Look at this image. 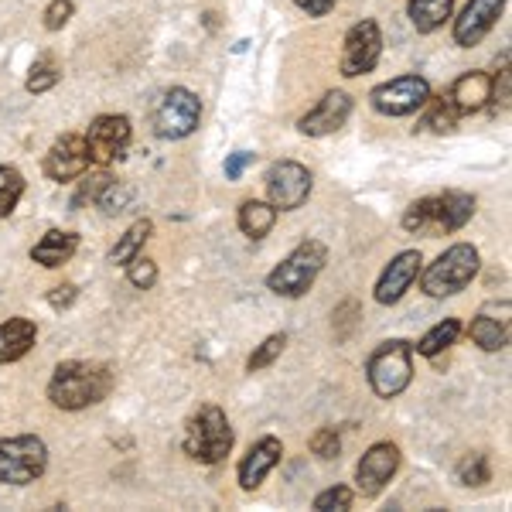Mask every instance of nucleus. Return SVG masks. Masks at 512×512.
<instances>
[{
    "label": "nucleus",
    "mask_w": 512,
    "mask_h": 512,
    "mask_svg": "<svg viewBox=\"0 0 512 512\" xmlns=\"http://www.w3.org/2000/svg\"><path fill=\"white\" fill-rule=\"evenodd\" d=\"M202 120V99L185 86H171L154 110V134L161 140H185L198 130Z\"/></svg>",
    "instance_id": "6e6552de"
},
{
    "label": "nucleus",
    "mask_w": 512,
    "mask_h": 512,
    "mask_svg": "<svg viewBox=\"0 0 512 512\" xmlns=\"http://www.w3.org/2000/svg\"><path fill=\"white\" fill-rule=\"evenodd\" d=\"M62 82V65L59 59H55L52 52H45V55H38L35 62H31V69H28V79H24V89L28 93H48V89H55Z\"/></svg>",
    "instance_id": "bb28decb"
},
{
    "label": "nucleus",
    "mask_w": 512,
    "mask_h": 512,
    "mask_svg": "<svg viewBox=\"0 0 512 512\" xmlns=\"http://www.w3.org/2000/svg\"><path fill=\"white\" fill-rule=\"evenodd\" d=\"M489 478H492L489 454H482V451L468 454V458L458 465V482H461V485H485Z\"/></svg>",
    "instance_id": "2f4dec72"
},
{
    "label": "nucleus",
    "mask_w": 512,
    "mask_h": 512,
    "mask_svg": "<svg viewBox=\"0 0 512 512\" xmlns=\"http://www.w3.org/2000/svg\"><path fill=\"white\" fill-rule=\"evenodd\" d=\"M280 458H284V444H280V437H274V434L260 437V441L246 451V458L239 461V468H236L239 489H243V492L260 489L263 478H267L280 465Z\"/></svg>",
    "instance_id": "a211bd4d"
},
{
    "label": "nucleus",
    "mask_w": 512,
    "mask_h": 512,
    "mask_svg": "<svg viewBox=\"0 0 512 512\" xmlns=\"http://www.w3.org/2000/svg\"><path fill=\"white\" fill-rule=\"evenodd\" d=\"M127 280L137 287V291H151V287L158 284V263H154L151 256L137 253L134 260L127 263Z\"/></svg>",
    "instance_id": "473e14b6"
},
{
    "label": "nucleus",
    "mask_w": 512,
    "mask_h": 512,
    "mask_svg": "<svg viewBox=\"0 0 512 512\" xmlns=\"http://www.w3.org/2000/svg\"><path fill=\"white\" fill-rule=\"evenodd\" d=\"M427 99H431V82L424 76H396L369 93L373 110L383 117H410V113L424 110Z\"/></svg>",
    "instance_id": "9b49d317"
},
{
    "label": "nucleus",
    "mask_w": 512,
    "mask_h": 512,
    "mask_svg": "<svg viewBox=\"0 0 512 512\" xmlns=\"http://www.w3.org/2000/svg\"><path fill=\"white\" fill-rule=\"evenodd\" d=\"M72 14H76V4L72 0H52V4L45 7V14H41V24H45V31H62L65 24L72 21Z\"/></svg>",
    "instance_id": "c9c22d12"
},
{
    "label": "nucleus",
    "mask_w": 512,
    "mask_h": 512,
    "mask_svg": "<svg viewBox=\"0 0 512 512\" xmlns=\"http://www.w3.org/2000/svg\"><path fill=\"white\" fill-rule=\"evenodd\" d=\"M253 158H256V154H250V151L229 154V158H226V178H229V181H239V175H243V171L253 164Z\"/></svg>",
    "instance_id": "58836bf2"
},
{
    "label": "nucleus",
    "mask_w": 512,
    "mask_h": 512,
    "mask_svg": "<svg viewBox=\"0 0 512 512\" xmlns=\"http://www.w3.org/2000/svg\"><path fill=\"white\" fill-rule=\"evenodd\" d=\"M379 55H383V31L373 18H362L349 28V35L342 41V59H338V72L345 79L366 76L376 69Z\"/></svg>",
    "instance_id": "1a4fd4ad"
},
{
    "label": "nucleus",
    "mask_w": 512,
    "mask_h": 512,
    "mask_svg": "<svg viewBox=\"0 0 512 512\" xmlns=\"http://www.w3.org/2000/svg\"><path fill=\"white\" fill-rule=\"evenodd\" d=\"M287 349V335L277 332V335H267L260 345L253 349V355L246 359V373H260V369L274 366V362L280 359V352Z\"/></svg>",
    "instance_id": "c756f323"
},
{
    "label": "nucleus",
    "mask_w": 512,
    "mask_h": 512,
    "mask_svg": "<svg viewBox=\"0 0 512 512\" xmlns=\"http://www.w3.org/2000/svg\"><path fill=\"white\" fill-rule=\"evenodd\" d=\"M233 444H236V431L229 424L226 410L216 407V403H205V407H198V414L188 417L181 448L198 465H219V461H226Z\"/></svg>",
    "instance_id": "7ed1b4c3"
},
{
    "label": "nucleus",
    "mask_w": 512,
    "mask_h": 512,
    "mask_svg": "<svg viewBox=\"0 0 512 512\" xmlns=\"http://www.w3.org/2000/svg\"><path fill=\"white\" fill-rule=\"evenodd\" d=\"M427 117H424V127L427 130H434V134H451L454 127H458V120H461V113H458V106L451 103V96L444 93V96H434L427 99Z\"/></svg>",
    "instance_id": "cd10ccee"
},
{
    "label": "nucleus",
    "mask_w": 512,
    "mask_h": 512,
    "mask_svg": "<svg viewBox=\"0 0 512 512\" xmlns=\"http://www.w3.org/2000/svg\"><path fill=\"white\" fill-rule=\"evenodd\" d=\"M448 96H451V103L458 106L461 117L485 110V106L492 103V76H489V72H478V69L465 72V76H458L451 82Z\"/></svg>",
    "instance_id": "6ab92c4d"
},
{
    "label": "nucleus",
    "mask_w": 512,
    "mask_h": 512,
    "mask_svg": "<svg viewBox=\"0 0 512 512\" xmlns=\"http://www.w3.org/2000/svg\"><path fill=\"white\" fill-rule=\"evenodd\" d=\"M297 7H301L308 18H325L328 11H335L338 0H294Z\"/></svg>",
    "instance_id": "ea45409f"
},
{
    "label": "nucleus",
    "mask_w": 512,
    "mask_h": 512,
    "mask_svg": "<svg viewBox=\"0 0 512 512\" xmlns=\"http://www.w3.org/2000/svg\"><path fill=\"white\" fill-rule=\"evenodd\" d=\"M86 151H89V161L106 168L113 161H123L127 158V147H130V137H134V127H130L127 117H117V113H103L89 123L86 134Z\"/></svg>",
    "instance_id": "f8f14e48"
},
{
    "label": "nucleus",
    "mask_w": 512,
    "mask_h": 512,
    "mask_svg": "<svg viewBox=\"0 0 512 512\" xmlns=\"http://www.w3.org/2000/svg\"><path fill=\"white\" fill-rule=\"evenodd\" d=\"M48 448L35 434L0 437V485H31L45 475Z\"/></svg>",
    "instance_id": "0eeeda50"
},
{
    "label": "nucleus",
    "mask_w": 512,
    "mask_h": 512,
    "mask_svg": "<svg viewBox=\"0 0 512 512\" xmlns=\"http://www.w3.org/2000/svg\"><path fill=\"white\" fill-rule=\"evenodd\" d=\"M24 188H28V181H24L21 171L11 168V164H0V219L14 216Z\"/></svg>",
    "instance_id": "c85d7f7f"
},
{
    "label": "nucleus",
    "mask_w": 512,
    "mask_h": 512,
    "mask_svg": "<svg viewBox=\"0 0 512 512\" xmlns=\"http://www.w3.org/2000/svg\"><path fill=\"white\" fill-rule=\"evenodd\" d=\"M396 468H400V448L393 441H376L355 465V489L362 499H376L393 482Z\"/></svg>",
    "instance_id": "ddd939ff"
},
{
    "label": "nucleus",
    "mask_w": 512,
    "mask_h": 512,
    "mask_svg": "<svg viewBox=\"0 0 512 512\" xmlns=\"http://www.w3.org/2000/svg\"><path fill=\"white\" fill-rule=\"evenodd\" d=\"M117 386V373L106 362H89V359H69L55 366L52 379H48V400L52 407L79 414L96 403H103Z\"/></svg>",
    "instance_id": "f257e3e1"
},
{
    "label": "nucleus",
    "mask_w": 512,
    "mask_h": 512,
    "mask_svg": "<svg viewBox=\"0 0 512 512\" xmlns=\"http://www.w3.org/2000/svg\"><path fill=\"white\" fill-rule=\"evenodd\" d=\"M458 335H461V321L458 318H444V321H437V325L424 338H420V342L414 345V352L424 355V359H437L444 349H451V345L458 342Z\"/></svg>",
    "instance_id": "a878e982"
},
{
    "label": "nucleus",
    "mask_w": 512,
    "mask_h": 512,
    "mask_svg": "<svg viewBox=\"0 0 512 512\" xmlns=\"http://www.w3.org/2000/svg\"><path fill=\"white\" fill-rule=\"evenodd\" d=\"M420 263H424L420 250H403L400 256H393L390 267H386L383 274H379V280H376V291H373L376 304H400L403 294L417 284Z\"/></svg>",
    "instance_id": "dca6fc26"
},
{
    "label": "nucleus",
    "mask_w": 512,
    "mask_h": 512,
    "mask_svg": "<svg viewBox=\"0 0 512 512\" xmlns=\"http://www.w3.org/2000/svg\"><path fill=\"white\" fill-rule=\"evenodd\" d=\"M38 342V325L31 318H7L0 325V366L24 359Z\"/></svg>",
    "instance_id": "aec40b11"
},
{
    "label": "nucleus",
    "mask_w": 512,
    "mask_h": 512,
    "mask_svg": "<svg viewBox=\"0 0 512 512\" xmlns=\"http://www.w3.org/2000/svg\"><path fill=\"white\" fill-rule=\"evenodd\" d=\"M79 250V233H65V229H48L45 236L31 246V260L41 263L45 270H55L69 263Z\"/></svg>",
    "instance_id": "412c9836"
},
{
    "label": "nucleus",
    "mask_w": 512,
    "mask_h": 512,
    "mask_svg": "<svg viewBox=\"0 0 512 512\" xmlns=\"http://www.w3.org/2000/svg\"><path fill=\"white\" fill-rule=\"evenodd\" d=\"M274 222H277V209L270 202H263V198H246L236 212L239 233L250 236V239H263L270 229H274Z\"/></svg>",
    "instance_id": "5701e85b"
},
{
    "label": "nucleus",
    "mask_w": 512,
    "mask_h": 512,
    "mask_svg": "<svg viewBox=\"0 0 512 512\" xmlns=\"http://www.w3.org/2000/svg\"><path fill=\"white\" fill-rule=\"evenodd\" d=\"M478 267H482V256L472 243H454L448 246L434 263L420 267V291L434 301L441 297H451V294H461L468 284L475 280Z\"/></svg>",
    "instance_id": "39448f33"
},
{
    "label": "nucleus",
    "mask_w": 512,
    "mask_h": 512,
    "mask_svg": "<svg viewBox=\"0 0 512 512\" xmlns=\"http://www.w3.org/2000/svg\"><path fill=\"white\" fill-rule=\"evenodd\" d=\"M130 198H134V188L127 185V181H106L103 192L96 195V205L106 212V216H117V212H123L130 205Z\"/></svg>",
    "instance_id": "7c9ffc66"
},
{
    "label": "nucleus",
    "mask_w": 512,
    "mask_h": 512,
    "mask_svg": "<svg viewBox=\"0 0 512 512\" xmlns=\"http://www.w3.org/2000/svg\"><path fill=\"white\" fill-rule=\"evenodd\" d=\"M267 202L274 205L277 212H294L308 202L311 188H315V178L304 168L301 161H277L270 164L267 171Z\"/></svg>",
    "instance_id": "9d476101"
},
{
    "label": "nucleus",
    "mask_w": 512,
    "mask_h": 512,
    "mask_svg": "<svg viewBox=\"0 0 512 512\" xmlns=\"http://www.w3.org/2000/svg\"><path fill=\"white\" fill-rule=\"evenodd\" d=\"M41 168H45V175L52 178V181H59V185L82 178L89 168H93V161H89V151H86V137H82V134L59 137L52 147H48L45 164H41Z\"/></svg>",
    "instance_id": "4468645a"
},
{
    "label": "nucleus",
    "mask_w": 512,
    "mask_h": 512,
    "mask_svg": "<svg viewBox=\"0 0 512 512\" xmlns=\"http://www.w3.org/2000/svg\"><path fill=\"white\" fill-rule=\"evenodd\" d=\"M349 117H352V96L345 93V89H332V93L321 96L318 103L297 120V130H301L304 137H328V134H335V130H342Z\"/></svg>",
    "instance_id": "2eb2a0df"
},
{
    "label": "nucleus",
    "mask_w": 512,
    "mask_h": 512,
    "mask_svg": "<svg viewBox=\"0 0 512 512\" xmlns=\"http://www.w3.org/2000/svg\"><path fill=\"white\" fill-rule=\"evenodd\" d=\"M76 297H79L76 284H59V287H52V294H48V304H52L55 311H65L76 304Z\"/></svg>",
    "instance_id": "4c0bfd02"
},
{
    "label": "nucleus",
    "mask_w": 512,
    "mask_h": 512,
    "mask_svg": "<svg viewBox=\"0 0 512 512\" xmlns=\"http://www.w3.org/2000/svg\"><path fill=\"white\" fill-rule=\"evenodd\" d=\"M154 233V222L151 219H137L134 226L127 229L120 239H117V246L110 250V263L113 267H127L130 260H134L137 253H144V243L151 239Z\"/></svg>",
    "instance_id": "b1692460"
},
{
    "label": "nucleus",
    "mask_w": 512,
    "mask_h": 512,
    "mask_svg": "<svg viewBox=\"0 0 512 512\" xmlns=\"http://www.w3.org/2000/svg\"><path fill=\"white\" fill-rule=\"evenodd\" d=\"M352 499H355V492L349 489V485H332V489L318 492L311 506H315L318 512H328V509H352Z\"/></svg>",
    "instance_id": "72a5a7b5"
},
{
    "label": "nucleus",
    "mask_w": 512,
    "mask_h": 512,
    "mask_svg": "<svg viewBox=\"0 0 512 512\" xmlns=\"http://www.w3.org/2000/svg\"><path fill=\"white\" fill-rule=\"evenodd\" d=\"M468 338H472L482 352H502L509 345V325L489 315H478L472 325H468Z\"/></svg>",
    "instance_id": "393cba45"
},
{
    "label": "nucleus",
    "mask_w": 512,
    "mask_h": 512,
    "mask_svg": "<svg viewBox=\"0 0 512 512\" xmlns=\"http://www.w3.org/2000/svg\"><path fill=\"white\" fill-rule=\"evenodd\" d=\"M366 379L379 400H393L414 379V345L407 338H390L366 359Z\"/></svg>",
    "instance_id": "423d86ee"
},
{
    "label": "nucleus",
    "mask_w": 512,
    "mask_h": 512,
    "mask_svg": "<svg viewBox=\"0 0 512 512\" xmlns=\"http://www.w3.org/2000/svg\"><path fill=\"white\" fill-rule=\"evenodd\" d=\"M407 14L417 35H434L437 28H444L451 21L454 0H407Z\"/></svg>",
    "instance_id": "4be33fe9"
},
{
    "label": "nucleus",
    "mask_w": 512,
    "mask_h": 512,
    "mask_svg": "<svg viewBox=\"0 0 512 512\" xmlns=\"http://www.w3.org/2000/svg\"><path fill=\"white\" fill-rule=\"evenodd\" d=\"M328 263V246L321 239H304L297 243L284 260L277 263L274 270L267 274V287L277 297H287V301H297L315 287L318 274L325 270Z\"/></svg>",
    "instance_id": "20e7f679"
},
{
    "label": "nucleus",
    "mask_w": 512,
    "mask_h": 512,
    "mask_svg": "<svg viewBox=\"0 0 512 512\" xmlns=\"http://www.w3.org/2000/svg\"><path fill=\"white\" fill-rule=\"evenodd\" d=\"M475 216V195L468 192H444L431 198H417L403 212L400 226L417 236H448L465 229Z\"/></svg>",
    "instance_id": "f03ea898"
},
{
    "label": "nucleus",
    "mask_w": 512,
    "mask_h": 512,
    "mask_svg": "<svg viewBox=\"0 0 512 512\" xmlns=\"http://www.w3.org/2000/svg\"><path fill=\"white\" fill-rule=\"evenodd\" d=\"M110 181V175L106 171H99V175H82V185H79V192L76 198H72V209H79V205H86V202H96V195L103 192V185Z\"/></svg>",
    "instance_id": "e433bc0d"
},
{
    "label": "nucleus",
    "mask_w": 512,
    "mask_h": 512,
    "mask_svg": "<svg viewBox=\"0 0 512 512\" xmlns=\"http://www.w3.org/2000/svg\"><path fill=\"white\" fill-rule=\"evenodd\" d=\"M338 451H342V434L335 431V427H321L311 437V454H318L321 461H332L338 458Z\"/></svg>",
    "instance_id": "f704fd0d"
},
{
    "label": "nucleus",
    "mask_w": 512,
    "mask_h": 512,
    "mask_svg": "<svg viewBox=\"0 0 512 512\" xmlns=\"http://www.w3.org/2000/svg\"><path fill=\"white\" fill-rule=\"evenodd\" d=\"M502 11H506V0H468L461 18H454V45H461V48L478 45V41L495 28Z\"/></svg>",
    "instance_id": "f3484780"
}]
</instances>
